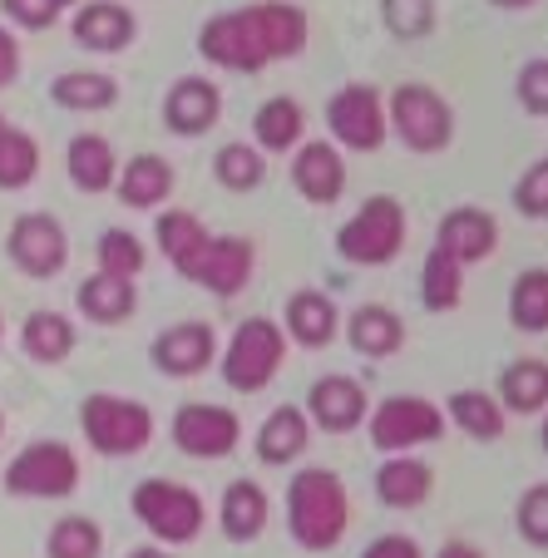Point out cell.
<instances>
[{
  "instance_id": "1",
  "label": "cell",
  "mask_w": 548,
  "mask_h": 558,
  "mask_svg": "<svg viewBox=\"0 0 548 558\" xmlns=\"http://www.w3.org/2000/svg\"><path fill=\"white\" fill-rule=\"evenodd\" d=\"M306 15L296 5H277V0H263V5H243V11L212 15L198 31V54L218 70L232 74H257L277 60H296L306 50Z\"/></svg>"
},
{
  "instance_id": "2",
  "label": "cell",
  "mask_w": 548,
  "mask_h": 558,
  "mask_svg": "<svg viewBox=\"0 0 548 558\" xmlns=\"http://www.w3.org/2000/svg\"><path fill=\"white\" fill-rule=\"evenodd\" d=\"M351 499L331 470H302L287 489V529L306 554H327L346 538Z\"/></svg>"
},
{
  "instance_id": "3",
  "label": "cell",
  "mask_w": 548,
  "mask_h": 558,
  "mask_svg": "<svg viewBox=\"0 0 548 558\" xmlns=\"http://www.w3.org/2000/svg\"><path fill=\"white\" fill-rule=\"evenodd\" d=\"M129 505H134L138 524L169 548L193 544V538L203 534V524H208L203 499L193 495L188 485H173V480H138L134 495H129Z\"/></svg>"
},
{
  "instance_id": "4",
  "label": "cell",
  "mask_w": 548,
  "mask_h": 558,
  "mask_svg": "<svg viewBox=\"0 0 548 558\" xmlns=\"http://www.w3.org/2000/svg\"><path fill=\"white\" fill-rule=\"evenodd\" d=\"M80 425H85V440L95 445L99 454H109V460L138 454L154 440V411H148L144 401L114 396V390H95V396L80 405Z\"/></svg>"
},
{
  "instance_id": "5",
  "label": "cell",
  "mask_w": 548,
  "mask_h": 558,
  "mask_svg": "<svg viewBox=\"0 0 548 558\" xmlns=\"http://www.w3.org/2000/svg\"><path fill=\"white\" fill-rule=\"evenodd\" d=\"M405 247V208L390 193L366 198V208H356L337 232V253L356 267H386L395 263V253Z\"/></svg>"
},
{
  "instance_id": "6",
  "label": "cell",
  "mask_w": 548,
  "mask_h": 558,
  "mask_svg": "<svg viewBox=\"0 0 548 558\" xmlns=\"http://www.w3.org/2000/svg\"><path fill=\"white\" fill-rule=\"evenodd\" d=\"M282 356H287V331L277 327V322H267V316H253V322H243V327L232 331L218 366L232 390L257 396V390H267L277 380Z\"/></svg>"
},
{
  "instance_id": "7",
  "label": "cell",
  "mask_w": 548,
  "mask_h": 558,
  "mask_svg": "<svg viewBox=\"0 0 548 558\" xmlns=\"http://www.w3.org/2000/svg\"><path fill=\"white\" fill-rule=\"evenodd\" d=\"M0 485L15 499H64L80 489V454L64 440H31L5 464Z\"/></svg>"
},
{
  "instance_id": "8",
  "label": "cell",
  "mask_w": 548,
  "mask_h": 558,
  "mask_svg": "<svg viewBox=\"0 0 548 558\" xmlns=\"http://www.w3.org/2000/svg\"><path fill=\"white\" fill-rule=\"evenodd\" d=\"M386 129L411 154H440L454 138V109L430 85H395V95L386 99Z\"/></svg>"
},
{
  "instance_id": "9",
  "label": "cell",
  "mask_w": 548,
  "mask_h": 558,
  "mask_svg": "<svg viewBox=\"0 0 548 558\" xmlns=\"http://www.w3.org/2000/svg\"><path fill=\"white\" fill-rule=\"evenodd\" d=\"M445 435V411L425 396H390L370 411V445L386 454H411Z\"/></svg>"
},
{
  "instance_id": "10",
  "label": "cell",
  "mask_w": 548,
  "mask_h": 558,
  "mask_svg": "<svg viewBox=\"0 0 548 558\" xmlns=\"http://www.w3.org/2000/svg\"><path fill=\"white\" fill-rule=\"evenodd\" d=\"M5 253L21 267L25 277L45 282V277H60L70 263V238H64V222L50 213H21L11 222V238H5Z\"/></svg>"
},
{
  "instance_id": "11",
  "label": "cell",
  "mask_w": 548,
  "mask_h": 558,
  "mask_svg": "<svg viewBox=\"0 0 548 558\" xmlns=\"http://www.w3.org/2000/svg\"><path fill=\"white\" fill-rule=\"evenodd\" d=\"M327 124H331V138L341 148H356V154H370V148L386 144V99L376 95L370 85H346L331 95L327 105Z\"/></svg>"
},
{
  "instance_id": "12",
  "label": "cell",
  "mask_w": 548,
  "mask_h": 558,
  "mask_svg": "<svg viewBox=\"0 0 548 558\" xmlns=\"http://www.w3.org/2000/svg\"><path fill=\"white\" fill-rule=\"evenodd\" d=\"M238 440H243V421L228 405L188 401L173 415V445L183 454H193V460H222V454L238 450Z\"/></svg>"
},
{
  "instance_id": "13",
  "label": "cell",
  "mask_w": 548,
  "mask_h": 558,
  "mask_svg": "<svg viewBox=\"0 0 548 558\" xmlns=\"http://www.w3.org/2000/svg\"><path fill=\"white\" fill-rule=\"evenodd\" d=\"M212 356H218V331L208 322H179V327L154 337V366L163 376H179V380L203 376Z\"/></svg>"
},
{
  "instance_id": "14",
  "label": "cell",
  "mask_w": 548,
  "mask_h": 558,
  "mask_svg": "<svg viewBox=\"0 0 548 558\" xmlns=\"http://www.w3.org/2000/svg\"><path fill=\"white\" fill-rule=\"evenodd\" d=\"M306 421L327 435H346L366 421V386L356 376H321L306 396Z\"/></svg>"
},
{
  "instance_id": "15",
  "label": "cell",
  "mask_w": 548,
  "mask_h": 558,
  "mask_svg": "<svg viewBox=\"0 0 548 558\" xmlns=\"http://www.w3.org/2000/svg\"><path fill=\"white\" fill-rule=\"evenodd\" d=\"M292 183L306 203H337L346 193V158L337 144L317 138V144H296L292 158Z\"/></svg>"
},
{
  "instance_id": "16",
  "label": "cell",
  "mask_w": 548,
  "mask_h": 558,
  "mask_svg": "<svg viewBox=\"0 0 548 558\" xmlns=\"http://www.w3.org/2000/svg\"><path fill=\"white\" fill-rule=\"evenodd\" d=\"M253 267H257L253 243L238 238V232H228V238H208V253H203L193 282L208 287L212 296H238L247 287V277H253Z\"/></svg>"
},
{
  "instance_id": "17",
  "label": "cell",
  "mask_w": 548,
  "mask_h": 558,
  "mask_svg": "<svg viewBox=\"0 0 548 558\" xmlns=\"http://www.w3.org/2000/svg\"><path fill=\"white\" fill-rule=\"evenodd\" d=\"M218 114H222L218 85H212V80H198V74H183L179 85L169 89V99H163V119H169V129L183 138L208 134V129L218 124Z\"/></svg>"
},
{
  "instance_id": "18",
  "label": "cell",
  "mask_w": 548,
  "mask_h": 558,
  "mask_svg": "<svg viewBox=\"0 0 548 558\" xmlns=\"http://www.w3.org/2000/svg\"><path fill=\"white\" fill-rule=\"evenodd\" d=\"M74 40L85 45V50L95 54H119L134 45L138 35V21L134 11H124V5H114V0H89V5H80L74 11Z\"/></svg>"
},
{
  "instance_id": "19",
  "label": "cell",
  "mask_w": 548,
  "mask_h": 558,
  "mask_svg": "<svg viewBox=\"0 0 548 558\" xmlns=\"http://www.w3.org/2000/svg\"><path fill=\"white\" fill-rule=\"evenodd\" d=\"M435 243H440L460 267L485 263V257H495V247H499V222L489 218L485 208H454V213H445Z\"/></svg>"
},
{
  "instance_id": "20",
  "label": "cell",
  "mask_w": 548,
  "mask_h": 558,
  "mask_svg": "<svg viewBox=\"0 0 548 558\" xmlns=\"http://www.w3.org/2000/svg\"><path fill=\"white\" fill-rule=\"evenodd\" d=\"M435 489V470L415 454H390L376 470V499L386 509H421Z\"/></svg>"
},
{
  "instance_id": "21",
  "label": "cell",
  "mask_w": 548,
  "mask_h": 558,
  "mask_svg": "<svg viewBox=\"0 0 548 558\" xmlns=\"http://www.w3.org/2000/svg\"><path fill=\"white\" fill-rule=\"evenodd\" d=\"M64 169H70V183L80 193H109L119 179L114 144L105 134H74L64 148Z\"/></svg>"
},
{
  "instance_id": "22",
  "label": "cell",
  "mask_w": 548,
  "mask_h": 558,
  "mask_svg": "<svg viewBox=\"0 0 548 558\" xmlns=\"http://www.w3.org/2000/svg\"><path fill=\"white\" fill-rule=\"evenodd\" d=\"M346 341H351V351H356V356H370V361L395 356V351L405 347V322L390 312V306L366 302V306H356V312H351Z\"/></svg>"
},
{
  "instance_id": "23",
  "label": "cell",
  "mask_w": 548,
  "mask_h": 558,
  "mask_svg": "<svg viewBox=\"0 0 548 558\" xmlns=\"http://www.w3.org/2000/svg\"><path fill=\"white\" fill-rule=\"evenodd\" d=\"M267 489L253 485V480H238V485L222 489V505H218V529L232 538V544H253L257 534L267 529Z\"/></svg>"
},
{
  "instance_id": "24",
  "label": "cell",
  "mask_w": 548,
  "mask_h": 558,
  "mask_svg": "<svg viewBox=\"0 0 548 558\" xmlns=\"http://www.w3.org/2000/svg\"><path fill=\"white\" fill-rule=\"evenodd\" d=\"M114 193H119V203H129V208H159V203L173 193L169 158H159V154H134L129 163H119Z\"/></svg>"
},
{
  "instance_id": "25",
  "label": "cell",
  "mask_w": 548,
  "mask_h": 558,
  "mask_svg": "<svg viewBox=\"0 0 548 558\" xmlns=\"http://www.w3.org/2000/svg\"><path fill=\"white\" fill-rule=\"evenodd\" d=\"M341 331V312L337 302H331L327 292H296L292 302H287V337L296 341V347H331Z\"/></svg>"
},
{
  "instance_id": "26",
  "label": "cell",
  "mask_w": 548,
  "mask_h": 558,
  "mask_svg": "<svg viewBox=\"0 0 548 558\" xmlns=\"http://www.w3.org/2000/svg\"><path fill=\"white\" fill-rule=\"evenodd\" d=\"M154 238H159L163 257H169V263L193 282V272H198L203 253H208V228H203L193 213L169 208V213H159V222H154Z\"/></svg>"
},
{
  "instance_id": "27",
  "label": "cell",
  "mask_w": 548,
  "mask_h": 558,
  "mask_svg": "<svg viewBox=\"0 0 548 558\" xmlns=\"http://www.w3.org/2000/svg\"><path fill=\"white\" fill-rule=\"evenodd\" d=\"M74 306H80L89 322H99V327H119L124 316H134L138 292H134V282H129V277L95 272V277H85V282H80Z\"/></svg>"
},
{
  "instance_id": "28",
  "label": "cell",
  "mask_w": 548,
  "mask_h": 558,
  "mask_svg": "<svg viewBox=\"0 0 548 558\" xmlns=\"http://www.w3.org/2000/svg\"><path fill=\"white\" fill-rule=\"evenodd\" d=\"M495 401L504 405V415H538V411H548V361L524 356V361H514V366H504Z\"/></svg>"
},
{
  "instance_id": "29",
  "label": "cell",
  "mask_w": 548,
  "mask_h": 558,
  "mask_svg": "<svg viewBox=\"0 0 548 558\" xmlns=\"http://www.w3.org/2000/svg\"><path fill=\"white\" fill-rule=\"evenodd\" d=\"M312 440V421L296 405H277L263 425H257V460L263 464H292Z\"/></svg>"
},
{
  "instance_id": "30",
  "label": "cell",
  "mask_w": 548,
  "mask_h": 558,
  "mask_svg": "<svg viewBox=\"0 0 548 558\" xmlns=\"http://www.w3.org/2000/svg\"><path fill=\"white\" fill-rule=\"evenodd\" d=\"M50 99L70 114H105L119 105V85L99 70H64L50 85Z\"/></svg>"
},
{
  "instance_id": "31",
  "label": "cell",
  "mask_w": 548,
  "mask_h": 558,
  "mask_svg": "<svg viewBox=\"0 0 548 558\" xmlns=\"http://www.w3.org/2000/svg\"><path fill=\"white\" fill-rule=\"evenodd\" d=\"M74 341H80V331H74V322L64 312H31L21 327V347L31 361H45V366H60V361H70Z\"/></svg>"
},
{
  "instance_id": "32",
  "label": "cell",
  "mask_w": 548,
  "mask_h": 558,
  "mask_svg": "<svg viewBox=\"0 0 548 558\" xmlns=\"http://www.w3.org/2000/svg\"><path fill=\"white\" fill-rule=\"evenodd\" d=\"M302 134H306V114H302V105L287 95H272L253 114V138L263 154H287V148L302 144Z\"/></svg>"
},
{
  "instance_id": "33",
  "label": "cell",
  "mask_w": 548,
  "mask_h": 558,
  "mask_svg": "<svg viewBox=\"0 0 548 558\" xmlns=\"http://www.w3.org/2000/svg\"><path fill=\"white\" fill-rule=\"evenodd\" d=\"M450 421L460 425L470 440H499L504 435V425H509V415H504V405L489 396V390H454L450 396Z\"/></svg>"
},
{
  "instance_id": "34",
  "label": "cell",
  "mask_w": 548,
  "mask_h": 558,
  "mask_svg": "<svg viewBox=\"0 0 548 558\" xmlns=\"http://www.w3.org/2000/svg\"><path fill=\"white\" fill-rule=\"evenodd\" d=\"M460 296H464V267L435 243L421 267V306L425 312H454Z\"/></svg>"
},
{
  "instance_id": "35",
  "label": "cell",
  "mask_w": 548,
  "mask_h": 558,
  "mask_svg": "<svg viewBox=\"0 0 548 558\" xmlns=\"http://www.w3.org/2000/svg\"><path fill=\"white\" fill-rule=\"evenodd\" d=\"M509 322L519 331H548V267H528L509 287Z\"/></svg>"
},
{
  "instance_id": "36",
  "label": "cell",
  "mask_w": 548,
  "mask_h": 558,
  "mask_svg": "<svg viewBox=\"0 0 548 558\" xmlns=\"http://www.w3.org/2000/svg\"><path fill=\"white\" fill-rule=\"evenodd\" d=\"M40 173V144L25 129H5L0 134V193H21Z\"/></svg>"
},
{
  "instance_id": "37",
  "label": "cell",
  "mask_w": 548,
  "mask_h": 558,
  "mask_svg": "<svg viewBox=\"0 0 548 558\" xmlns=\"http://www.w3.org/2000/svg\"><path fill=\"white\" fill-rule=\"evenodd\" d=\"M212 173H218V183L222 189H232V193H247V189H257V183L267 179V163H263V148L257 144H222L218 148V158H212Z\"/></svg>"
},
{
  "instance_id": "38",
  "label": "cell",
  "mask_w": 548,
  "mask_h": 558,
  "mask_svg": "<svg viewBox=\"0 0 548 558\" xmlns=\"http://www.w3.org/2000/svg\"><path fill=\"white\" fill-rule=\"evenodd\" d=\"M45 548H50V558H99L105 554V529L85 514H64L60 524L50 529Z\"/></svg>"
},
{
  "instance_id": "39",
  "label": "cell",
  "mask_w": 548,
  "mask_h": 558,
  "mask_svg": "<svg viewBox=\"0 0 548 558\" xmlns=\"http://www.w3.org/2000/svg\"><path fill=\"white\" fill-rule=\"evenodd\" d=\"M99 272H109V277H129L134 282L138 272H144V263H148V253H144V243H138L134 232H124V228H105L99 232Z\"/></svg>"
},
{
  "instance_id": "40",
  "label": "cell",
  "mask_w": 548,
  "mask_h": 558,
  "mask_svg": "<svg viewBox=\"0 0 548 558\" xmlns=\"http://www.w3.org/2000/svg\"><path fill=\"white\" fill-rule=\"evenodd\" d=\"M380 21L395 40H425L435 31V0H380Z\"/></svg>"
},
{
  "instance_id": "41",
  "label": "cell",
  "mask_w": 548,
  "mask_h": 558,
  "mask_svg": "<svg viewBox=\"0 0 548 558\" xmlns=\"http://www.w3.org/2000/svg\"><path fill=\"white\" fill-rule=\"evenodd\" d=\"M514 524H519L524 544L548 548V485L524 489V499H519V509H514Z\"/></svg>"
},
{
  "instance_id": "42",
  "label": "cell",
  "mask_w": 548,
  "mask_h": 558,
  "mask_svg": "<svg viewBox=\"0 0 548 558\" xmlns=\"http://www.w3.org/2000/svg\"><path fill=\"white\" fill-rule=\"evenodd\" d=\"M514 208L534 222L548 218V158H538L534 169H524V179L514 183Z\"/></svg>"
},
{
  "instance_id": "43",
  "label": "cell",
  "mask_w": 548,
  "mask_h": 558,
  "mask_svg": "<svg viewBox=\"0 0 548 558\" xmlns=\"http://www.w3.org/2000/svg\"><path fill=\"white\" fill-rule=\"evenodd\" d=\"M0 11L11 15V25H21V31H50L64 15V5L60 0H0Z\"/></svg>"
},
{
  "instance_id": "44",
  "label": "cell",
  "mask_w": 548,
  "mask_h": 558,
  "mask_svg": "<svg viewBox=\"0 0 548 558\" xmlns=\"http://www.w3.org/2000/svg\"><path fill=\"white\" fill-rule=\"evenodd\" d=\"M519 105L538 119L548 114V60H528L519 70Z\"/></svg>"
},
{
  "instance_id": "45",
  "label": "cell",
  "mask_w": 548,
  "mask_h": 558,
  "mask_svg": "<svg viewBox=\"0 0 548 558\" xmlns=\"http://www.w3.org/2000/svg\"><path fill=\"white\" fill-rule=\"evenodd\" d=\"M361 558H421V544L411 534H380L376 544H366Z\"/></svg>"
},
{
  "instance_id": "46",
  "label": "cell",
  "mask_w": 548,
  "mask_h": 558,
  "mask_svg": "<svg viewBox=\"0 0 548 558\" xmlns=\"http://www.w3.org/2000/svg\"><path fill=\"white\" fill-rule=\"evenodd\" d=\"M15 74H21V40H15V31L0 25V89L15 85Z\"/></svg>"
},
{
  "instance_id": "47",
  "label": "cell",
  "mask_w": 548,
  "mask_h": 558,
  "mask_svg": "<svg viewBox=\"0 0 548 558\" xmlns=\"http://www.w3.org/2000/svg\"><path fill=\"white\" fill-rule=\"evenodd\" d=\"M440 558H485V554H479L475 544H464V538H454V544H445V548H440Z\"/></svg>"
},
{
  "instance_id": "48",
  "label": "cell",
  "mask_w": 548,
  "mask_h": 558,
  "mask_svg": "<svg viewBox=\"0 0 548 558\" xmlns=\"http://www.w3.org/2000/svg\"><path fill=\"white\" fill-rule=\"evenodd\" d=\"M129 558H169V548H159V544H144V548H129Z\"/></svg>"
},
{
  "instance_id": "49",
  "label": "cell",
  "mask_w": 548,
  "mask_h": 558,
  "mask_svg": "<svg viewBox=\"0 0 548 558\" xmlns=\"http://www.w3.org/2000/svg\"><path fill=\"white\" fill-rule=\"evenodd\" d=\"M499 11H524V5H534V0H495Z\"/></svg>"
},
{
  "instance_id": "50",
  "label": "cell",
  "mask_w": 548,
  "mask_h": 558,
  "mask_svg": "<svg viewBox=\"0 0 548 558\" xmlns=\"http://www.w3.org/2000/svg\"><path fill=\"white\" fill-rule=\"evenodd\" d=\"M538 440H544V454H548V415H544V430H538Z\"/></svg>"
},
{
  "instance_id": "51",
  "label": "cell",
  "mask_w": 548,
  "mask_h": 558,
  "mask_svg": "<svg viewBox=\"0 0 548 558\" xmlns=\"http://www.w3.org/2000/svg\"><path fill=\"white\" fill-rule=\"evenodd\" d=\"M0 341H5V316H0Z\"/></svg>"
},
{
  "instance_id": "52",
  "label": "cell",
  "mask_w": 548,
  "mask_h": 558,
  "mask_svg": "<svg viewBox=\"0 0 548 558\" xmlns=\"http://www.w3.org/2000/svg\"><path fill=\"white\" fill-rule=\"evenodd\" d=\"M5 129H11V124H5V114H0V134H5Z\"/></svg>"
},
{
  "instance_id": "53",
  "label": "cell",
  "mask_w": 548,
  "mask_h": 558,
  "mask_svg": "<svg viewBox=\"0 0 548 558\" xmlns=\"http://www.w3.org/2000/svg\"><path fill=\"white\" fill-rule=\"evenodd\" d=\"M0 435H5V411H0Z\"/></svg>"
},
{
  "instance_id": "54",
  "label": "cell",
  "mask_w": 548,
  "mask_h": 558,
  "mask_svg": "<svg viewBox=\"0 0 548 558\" xmlns=\"http://www.w3.org/2000/svg\"><path fill=\"white\" fill-rule=\"evenodd\" d=\"M60 5H74V0H60Z\"/></svg>"
}]
</instances>
